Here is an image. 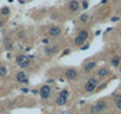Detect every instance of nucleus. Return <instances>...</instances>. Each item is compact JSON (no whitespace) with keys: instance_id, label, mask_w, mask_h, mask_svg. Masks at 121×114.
Here are the masks:
<instances>
[{"instance_id":"nucleus-1","label":"nucleus","mask_w":121,"mask_h":114,"mask_svg":"<svg viewBox=\"0 0 121 114\" xmlns=\"http://www.w3.org/2000/svg\"><path fill=\"white\" fill-rule=\"evenodd\" d=\"M98 85H99V79L96 76H93V77H90L86 80L85 85H84V89H85L86 92H93V91H96Z\"/></svg>"},{"instance_id":"nucleus-2","label":"nucleus","mask_w":121,"mask_h":114,"mask_svg":"<svg viewBox=\"0 0 121 114\" xmlns=\"http://www.w3.org/2000/svg\"><path fill=\"white\" fill-rule=\"evenodd\" d=\"M15 60H16V64L21 68H27L30 65V58H29V55H26V54L17 55Z\"/></svg>"},{"instance_id":"nucleus-3","label":"nucleus","mask_w":121,"mask_h":114,"mask_svg":"<svg viewBox=\"0 0 121 114\" xmlns=\"http://www.w3.org/2000/svg\"><path fill=\"white\" fill-rule=\"evenodd\" d=\"M112 72H110L109 67L108 66H100L98 70H97V73H96V77L100 80V79H105V78H109Z\"/></svg>"},{"instance_id":"nucleus-4","label":"nucleus","mask_w":121,"mask_h":114,"mask_svg":"<svg viewBox=\"0 0 121 114\" xmlns=\"http://www.w3.org/2000/svg\"><path fill=\"white\" fill-rule=\"evenodd\" d=\"M51 94H52L51 85H47V84H44L41 88H40V90H39V95H40V97H41L43 100H47V99H50Z\"/></svg>"},{"instance_id":"nucleus-5","label":"nucleus","mask_w":121,"mask_h":114,"mask_svg":"<svg viewBox=\"0 0 121 114\" xmlns=\"http://www.w3.org/2000/svg\"><path fill=\"white\" fill-rule=\"evenodd\" d=\"M95 107H96L98 114H103L107 110V108H108V102L105 100H98L95 103Z\"/></svg>"},{"instance_id":"nucleus-6","label":"nucleus","mask_w":121,"mask_h":114,"mask_svg":"<svg viewBox=\"0 0 121 114\" xmlns=\"http://www.w3.org/2000/svg\"><path fill=\"white\" fill-rule=\"evenodd\" d=\"M80 8H81V7H80L79 0H70V1L68 3V10H69V12L75 13V12L79 11Z\"/></svg>"},{"instance_id":"nucleus-7","label":"nucleus","mask_w":121,"mask_h":114,"mask_svg":"<svg viewBox=\"0 0 121 114\" xmlns=\"http://www.w3.org/2000/svg\"><path fill=\"white\" fill-rule=\"evenodd\" d=\"M64 76H65V78L69 79V80H75V79L79 77V73H78V71H76L75 68L70 67V68H68V70L65 71Z\"/></svg>"},{"instance_id":"nucleus-8","label":"nucleus","mask_w":121,"mask_h":114,"mask_svg":"<svg viewBox=\"0 0 121 114\" xmlns=\"http://www.w3.org/2000/svg\"><path fill=\"white\" fill-rule=\"evenodd\" d=\"M60 34H62V28H60L59 25H52V27H50L48 35L51 36V37H57Z\"/></svg>"},{"instance_id":"nucleus-9","label":"nucleus","mask_w":121,"mask_h":114,"mask_svg":"<svg viewBox=\"0 0 121 114\" xmlns=\"http://www.w3.org/2000/svg\"><path fill=\"white\" fill-rule=\"evenodd\" d=\"M97 61H95V60H91V61H87V63L84 65V67H82V70H84V72H86V73H90V72H92L96 67H97Z\"/></svg>"},{"instance_id":"nucleus-10","label":"nucleus","mask_w":121,"mask_h":114,"mask_svg":"<svg viewBox=\"0 0 121 114\" xmlns=\"http://www.w3.org/2000/svg\"><path fill=\"white\" fill-rule=\"evenodd\" d=\"M57 52H58V46H52V47L47 46V47H45V49H44V53H45L46 57H52L53 54L57 53Z\"/></svg>"},{"instance_id":"nucleus-11","label":"nucleus","mask_w":121,"mask_h":114,"mask_svg":"<svg viewBox=\"0 0 121 114\" xmlns=\"http://www.w3.org/2000/svg\"><path fill=\"white\" fill-rule=\"evenodd\" d=\"M16 80L18 82V83H28V77H27V75H26V72L24 71H19V72H17L16 73Z\"/></svg>"},{"instance_id":"nucleus-12","label":"nucleus","mask_w":121,"mask_h":114,"mask_svg":"<svg viewBox=\"0 0 121 114\" xmlns=\"http://www.w3.org/2000/svg\"><path fill=\"white\" fill-rule=\"evenodd\" d=\"M110 66L112 67H115V68H117L119 66H120V64H121V61H120V59H119V55H113L112 58H110Z\"/></svg>"},{"instance_id":"nucleus-13","label":"nucleus","mask_w":121,"mask_h":114,"mask_svg":"<svg viewBox=\"0 0 121 114\" xmlns=\"http://www.w3.org/2000/svg\"><path fill=\"white\" fill-rule=\"evenodd\" d=\"M67 102H68V99H65V97H63V96H60V95H58L57 97H56V100H55V103L57 106H64V105H67Z\"/></svg>"},{"instance_id":"nucleus-14","label":"nucleus","mask_w":121,"mask_h":114,"mask_svg":"<svg viewBox=\"0 0 121 114\" xmlns=\"http://www.w3.org/2000/svg\"><path fill=\"white\" fill-rule=\"evenodd\" d=\"M4 46H5V49L7 52H11L13 49V42L10 38H5V42H4Z\"/></svg>"},{"instance_id":"nucleus-15","label":"nucleus","mask_w":121,"mask_h":114,"mask_svg":"<svg viewBox=\"0 0 121 114\" xmlns=\"http://www.w3.org/2000/svg\"><path fill=\"white\" fill-rule=\"evenodd\" d=\"M85 42H86V40H84L81 36H79V35H78V36L75 37V40H74V43H75V46H78V47L84 46Z\"/></svg>"},{"instance_id":"nucleus-16","label":"nucleus","mask_w":121,"mask_h":114,"mask_svg":"<svg viewBox=\"0 0 121 114\" xmlns=\"http://www.w3.org/2000/svg\"><path fill=\"white\" fill-rule=\"evenodd\" d=\"M10 13H11V11H10V8L7 6H4L0 8V16H3V17H7Z\"/></svg>"},{"instance_id":"nucleus-17","label":"nucleus","mask_w":121,"mask_h":114,"mask_svg":"<svg viewBox=\"0 0 121 114\" xmlns=\"http://www.w3.org/2000/svg\"><path fill=\"white\" fill-rule=\"evenodd\" d=\"M88 19H90V16H88V13H82L81 16L79 17L80 23H82V24H86V23L88 22Z\"/></svg>"},{"instance_id":"nucleus-18","label":"nucleus","mask_w":121,"mask_h":114,"mask_svg":"<svg viewBox=\"0 0 121 114\" xmlns=\"http://www.w3.org/2000/svg\"><path fill=\"white\" fill-rule=\"evenodd\" d=\"M78 35H79V36H81L84 40H87V38H88V36H90V34H88L87 30H80Z\"/></svg>"},{"instance_id":"nucleus-19","label":"nucleus","mask_w":121,"mask_h":114,"mask_svg":"<svg viewBox=\"0 0 121 114\" xmlns=\"http://www.w3.org/2000/svg\"><path fill=\"white\" fill-rule=\"evenodd\" d=\"M7 76V68L4 65H0V77H6Z\"/></svg>"},{"instance_id":"nucleus-20","label":"nucleus","mask_w":121,"mask_h":114,"mask_svg":"<svg viewBox=\"0 0 121 114\" xmlns=\"http://www.w3.org/2000/svg\"><path fill=\"white\" fill-rule=\"evenodd\" d=\"M59 95H60V96H63V97H65V99H69L70 92H69L68 89H63V90H60V91H59Z\"/></svg>"},{"instance_id":"nucleus-21","label":"nucleus","mask_w":121,"mask_h":114,"mask_svg":"<svg viewBox=\"0 0 121 114\" xmlns=\"http://www.w3.org/2000/svg\"><path fill=\"white\" fill-rule=\"evenodd\" d=\"M16 36H17L18 40H23L26 37V31H24V30H19V31H17Z\"/></svg>"},{"instance_id":"nucleus-22","label":"nucleus","mask_w":121,"mask_h":114,"mask_svg":"<svg viewBox=\"0 0 121 114\" xmlns=\"http://www.w3.org/2000/svg\"><path fill=\"white\" fill-rule=\"evenodd\" d=\"M80 7H81L82 10H87L88 8V1L87 0H82V1L80 3Z\"/></svg>"},{"instance_id":"nucleus-23","label":"nucleus","mask_w":121,"mask_h":114,"mask_svg":"<svg viewBox=\"0 0 121 114\" xmlns=\"http://www.w3.org/2000/svg\"><path fill=\"white\" fill-rule=\"evenodd\" d=\"M113 101H114V103L120 102V101H121V94H115V95L113 96Z\"/></svg>"},{"instance_id":"nucleus-24","label":"nucleus","mask_w":121,"mask_h":114,"mask_svg":"<svg viewBox=\"0 0 121 114\" xmlns=\"http://www.w3.org/2000/svg\"><path fill=\"white\" fill-rule=\"evenodd\" d=\"M88 114H98V113H97V109H96V107H95V105H92V106L90 107Z\"/></svg>"},{"instance_id":"nucleus-25","label":"nucleus","mask_w":121,"mask_h":114,"mask_svg":"<svg viewBox=\"0 0 121 114\" xmlns=\"http://www.w3.org/2000/svg\"><path fill=\"white\" fill-rule=\"evenodd\" d=\"M120 19H121V18H120L119 16H114V17H112V18H110V20H112V22H119Z\"/></svg>"},{"instance_id":"nucleus-26","label":"nucleus","mask_w":121,"mask_h":114,"mask_svg":"<svg viewBox=\"0 0 121 114\" xmlns=\"http://www.w3.org/2000/svg\"><path fill=\"white\" fill-rule=\"evenodd\" d=\"M50 18H51V19H57L58 18V13L57 12H53V13H51V16H50Z\"/></svg>"},{"instance_id":"nucleus-27","label":"nucleus","mask_w":121,"mask_h":114,"mask_svg":"<svg viewBox=\"0 0 121 114\" xmlns=\"http://www.w3.org/2000/svg\"><path fill=\"white\" fill-rule=\"evenodd\" d=\"M105 87H107V83H103V84H100V87H97V89H96V90H98V91H99V90L104 89Z\"/></svg>"},{"instance_id":"nucleus-28","label":"nucleus","mask_w":121,"mask_h":114,"mask_svg":"<svg viewBox=\"0 0 121 114\" xmlns=\"http://www.w3.org/2000/svg\"><path fill=\"white\" fill-rule=\"evenodd\" d=\"M115 107H116V109H117L119 112H121V101L117 102V103H115Z\"/></svg>"},{"instance_id":"nucleus-29","label":"nucleus","mask_w":121,"mask_h":114,"mask_svg":"<svg viewBox=\"0 0 121 114\" xmlns=\"http://www.w3.org/2000/svg\"><path fill=\"white\" fill-rule=\"evenodd\" d=\"M90 48V43L88 45H84L82 47H81V50H86V49H88Z\"/></svg>"},{"instance_id":"nucleus-30","label":"nucleus","mask_w":121,"mask_h":114,"mask_svg":"<svg viewBox=\"0 0 121 114\" xmlns=\"http://www.w3.org/2000/svg\"><path fill=\"white\" fill-rule=\"evenodd\" d=\"M4 25H5V20H1V19H0V29L4 28Z\"/></svg>"},{"instance_id":"nucleus-31","label":"nucleus","mask_w":121,"mask_h":114,"mask_svg":"<svg viewBox=\"0 0 121 114\" xmlns=\"http://www.w3.org/2000/svg\"><path fill=\"white\" fill-rule=\"evenodd\" d=\"M67 54H70V49H65V50L63 52L62 55H67Z\"/></svg>"},{"instance_id":"nucleus-32","label":"nucleus","mask_w":121,"mask_h":114,"mask_svg":"<svg viewBox=\"0 0 121 114\" xmlns=\"http://www.w3.org/2000/svg\"><path fill=\"white\" fill-rule=\"evenodd\" d=\"M43 43H48V40H47V38H45V40H43Z\"/></svg>"},{"instance_id":"nucleus-33","label":"nucleus","mask_w":121,"mask_h":114,"mask_svg":"<svg viewBox=\"0 0 121 114\" xmlns=\"http://www.w3.org/2000/svg\"><path fill=\"white\" fill-rule=\"evenodd\" d=\"M18 3H19V4H24L26 1H24V0H18Z\"/></svg>"},{"instance_id":"nucleus-34","label":"nucleus","mask_w":121,"mask_h":114,"mask_svg":"<svg viewBox=\"0 0 121 114\" xmlns=\"http://www.w3.org/2000/svg\"><path fill=\"white\" fill-rule=\"evenodd\" d=\"M108 1V0H102V1H100V4H105Z\"/></svg>"},{"instance_id":"nucleus-35","label":"nucleus","mask_w":121,"mask_h":114,"mask_svg":"<svg viewBox=\"0 0 121 114\" xmlns=\"http://www.w3.org/2000/svg\"><path fill=\"white\" fill-rule=\"evenodd\" d=\"M117 68H119V72H120V73H121V64H120V66H119Z\"/></svg>"},{"instance_id":"nucleus-36","label":"nucleus","mask_w":121,"mask_h":114,"mask_svg":"<svg viewBox=\"0 0 121 114\" xmlns=\"http://www.w3.org/2000/svg\"><path fill=\"white\" fill-rule=\"evenodd\" d=\"M103 114H114V113H112V112H107V113H103Z\"/></svg>"},{"instance_id":"nucleus-37","label":"nucleus","mask_w":121,"mask_h":114,"mask_svg":"<svg viewBox=\"0 0 121 114\" xmlns=\"http://www.w3.org/2000/svg\"><path fill=\"white\" fill-rule=\"evenodd\" d=\"M7 1H9V3H12V1H13V0H7Z\"/></svg>"},{"instance_id":"nucleus-38","label":"nucleus","mask_w":121,"mask_h":114,"mask_svg":"<svg viewBox=\"0 0 121 114\" xmlns=\"http://www.w3.org/2000/svg\"><path fill=\"white\" fill-rule=\"evenodd\" d=\"M119 59H120V61H121V54H120V55H119Z\"/></svg>"},{"instance_id":"nucleus-39","label":"nucleus","mask_w":121,"mask_h":114,"mask_svg":"<svg viewBox=\"0 0 121 114\" xmlns=\"http://www.w3.org/2000/svg\"><path fill=\"white\" fill-rule=\"evenodd\" d=\"M24 1H30V0H24Z\"/></svg>"}]
</instances>
